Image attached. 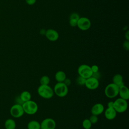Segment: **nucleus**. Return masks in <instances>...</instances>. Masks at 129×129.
<instances>
[{"label":"nucleus","mask_w":129,"mask_h":129,"mask_svg":"<svg viewBox=\"0 0 129 129\" xmlns=\"http://www.w3.org/2000/svg\"><path fill=\"white\" fill-rule=\"evenodd\" d=\"M45 36L47 39L50 41H55L59 37L58 32L52 29H48L45 31Z\"/></svg>","instance_id":"9b49d317"},{"label":"nucleus","mask_w":129,"mask_h":129,"mask_svg":"<svg viewBox=\"0 0 129 129\" xmlns=\"http://www.w3.org/2000/svg\"><path fill=\"white\" fill-rule=\"evenodd\" d=\"M53 92L57 96L64 97L69 92V88L63 82H57L54 86Z\"/></svg>","instance_id":"7ed1b4c3"},{"label":"nucleus","mask_w":129,"mask_h":129,"mask_svg":"<svg viewBox=\"0 0 129 129\" xmlns=\"http://www.w3.org/2000/svg\"><path fill=\"white\" fill-rule=\"evenodd\" d=\"M92 77L98 80L101 77V74L99 72V71L95 72V73H93L92 75Z\"/></svg>","instance_id":"bb28decb"},{"label":"nucleus","mask_w":129,"mask_h":129,"mask_svg":"<svg viewBox=\"0 0 129 129\" xmlns=\"http://www.w3.org/2000/svg\"><path fill=\"white\" fill-rule=\"evenodd\" d=\"M24 113L29 115H33L35 114L38 111V105L34 101L31 100L25 102L22 105Z\"/></svg>","instance_id":"f03ea898"},{"label":"nucleus","mask_w":129,"mask_h":129,"mask_svg":"<svg viewBox=\"0 0 129 129\" xmlns=\"http://www.w3.org/2000/svg\"><path fill=\"white\" fill-rule=\"evenodd\" d=\"M91 70L93 73H95V72L99 71V68H98V66H97L96 64H94V65L92 66L91 67Z\"/></svg>","instance_id":"cd10ccee"},{"label":"nucleus","mask_w":129,"mask_h":129,"mask_svg":"<svg viewBox=\"0 0 129 129\" xmlns=\"http://www.w3.org/2000/svg\"><path fill=\"white\" fill-rule=\"evenodd\" d=\"M91 21L86 17H81L77 22L78 27L81 30L86 31L88 30L91 27Z\"/></svg>","instance_id":"6e6552de"},{"label":"nucleus","mask_w":129,"mask_h":129,"mask_svg":"<svg viewBox=\"0 0 129 129\" xmlns=\"http://www.w3.org/2000/svg\"><path fill=\"white\" fill-rule=\"evenodd\" d=\"M40 129H41V128H40Z\"/></svg>","instance_id":"f704fd0d"},{"label":"nucleus","mask_w":129,"mask_h":129,"mask_svg":"<svg viewBox=\"0 0 129 129\" xmlns=\"http://www.w3.org/2000/svg\"><path fill=\"white\" fill-rule=\"evenodd\" d=\"M92 123L89 119H85L82 122V126L84 129H90L91 127Z\"/></svg>","instance_id":"412c9836"},{"label":"nucleus","mask_w":129,"mask_h":129,"mask_svg":"<svg viewBox=\"0 0 129 129\" xmlns=\"http://www.w3.org/2000/svg\"><path fill=\"white\" fill-rule=\"evenodd\" d=\"M63 83L66 85V86H67L68 87H69L70 85H71V80L70 79H69V78H66V79L64 80V81L63 82Z\"/></svg>","instance_id":"c85d7f7f"},{"label":"nucleus","mask_w":129,"mask_h":129,"mask_svg":"<svg viewBox=\"0 0 129 129\" xmlns=\"http://www.w3.org/2000/svg\"><path fill=\"white\" fill-rule=\"evenodd\" d=\"M10 114L15 118H19L22 116L24 113V111L22 105L19 104L13 105L10 108Z\"/></svg>","instance_id":"0eeeda50"},{"label":"nucleus","mask_w":129,"mask_h":129,"mask_svg":"<svg viewBox=\"0 0 129 129\" xmlns=\"http://www.w3.org/2000/svg\"><path fill=\"white\" fill-rule=\"evenodd\" d=\"M114 101H109L107 103V107L108 108H113Z\"/></svg>","instance_id":"2f4dec72"},{"label":"nucleus","mask_w":129,"mask_h":129,"mask_svg":"<svg viewBox=\"0 0 129 129\" xmlns=\"http://www.w3.org/2000/svg\"><path fill=\"white\" fill-rule=\"evenodd\" d=\"M5 127L6 129H15L16 127L15 121L11 118L7 119L5 122Z\"/></svg>","instance_id":"f3484780"},{"label":"nucleus","mask_w":129,"mask_h":129,"mask_svg":"<svg viewBox=\"0 0 129 129\" xmlns=\"http://www.w3.org/2000/svg\"><path fill=\"white\" fill-rule=\"evenodd\" d=\"M78 20L74 19H70L69 23L72 27H76L77 26Z\"/></svg>","instance_id":"b1692460"},{"label":"nucleus","mask_w":129,"mask_h":129,"mask_svg":"<svg viewBox=\"0 0 129 129\" xmlns=\"http://www.w3.org/2000/svg\"><path fill=\"white\" fill-rule=\"evenodd\" d=\"M123 47L125 50H128L129 49V42L128 40H125L123 43Z\"/></svg>","instance_id":"a878e982"},{"label":"nucleus","mask_w":129,"mask_h":129,"mask_svg":"<svg viewBox=\"0 0 129 129\" xmlns=\"http://www.w3.org/2000/svg\"><path fill=\"white\" fill-rule=\"evenodd\" d=\"M104 110V107L101 103H96L91 108V112L92 114L98 116L101 114Z\"/></svg>","instance_id":"ddd939ff"},{"label":"nucleus","mask_w":129,"mask_h":129,"mask_svg":"<svg viewBox=\"0 0 129 129\" xmlns=\"http://www.w3.org/2000/svg\"><path fill=\"white\" fill-rule=\"evenodd\" d=\"M16 102H17V104H21V105H22L23 103H24L21 99L20 96L16 98Z\"/></svg>","instance_id":"7c9ffc66"},{"label":"nucleus","mask_w":129,"mask_h":129,"mask_svg":"<svg viewBox=\"0 0 129 129\" xmlns=\"http://www.w3.org/2000/svg\"><path fill=\"white\" fill-rule=\"evenodd\" d=\"M19 96L23 102L29 101L31 99V95L30 93L27 91H23Z\"/></svg>","instance_id":"a211bd4d"},{"label":"nucleus","mask_w":129,"mask_h":129,"mask_svg":"<svg viewBox=\"0 0 129 129\" xmlns=\"http://www.w3.org/2000/svg\"><path fill=\"white\" fill-rule=\"evenodd\" d=\"M89 119V120L90 121V122H91L92 124H95L97 122L98 118L97 116L92 114V115L90 117Z\"/></svg>","instance_id":"5701e85b"},{"label":"nucleus","mask_w":129,"mask_h":129,"mask_svg":"<svg viewBox=\"0 0 129 129\" xmlns=\"http://www.w3.org/2000/svg\"><path fill=\"white\" fill-rule=\"evenodd\" d=\"M118 95L120 98L127 100L129 99V90L124 84L119 87Z\"/></svg>","instance_id":"f8f14e48"},{"label":"nucleus","mask_w":129,"mask_h":129,"mask_svg":"<svg viewBox=\"0 0 129 129\" xmlns=\"http://www.w3.org/2000/svg\"><path fill=\"white\" fill-rule=\"evenodd\" d=\"M86 79L79 76V77L76 79V83L80 86H83L85 85L86 82Z\"/></svg>","instance_id":"4be33fe9"},{"label":"nucleus","mask_w":129,"mask_h":129,"mask_svg":"<svg viewBox=\"0 0 129 129\" xmlns=\"http://www.w3.org/2000/svg\"><path fill=\"white\" fill-rule=\"evenodd\" d=\"M38 95L44 99H50L54 94L53 90L48 85H40L37 89Z\"/></svg>","instance_id":"f257e3e1"},{"label":"nucleus","mask_w":129,"mask_h":129,"mask_svg":"<svg viewBox=\"0 0 129 129\" xmlns=\"http://www.w3.org/2000/svg\"><path fill=\"white\" fill-rule=\"evenodd\" d=\"M113 108L118 113H123L127 108V100L121 98H118L114 101Z\"/></svg>","instance_id":"39448f33"},{"label":"nucleus","mask_w":129,"mask_h":129,"mask_svg":"<svg viewBox=\"0 0 129 129\" xmlns=\"http://www.w3.org/2000/svg\"><path fill=\"white\" fill-rule=\"evenodd\" d=\"M128 31H127L126 33L125 34V38L126 40H128Z\"/></svg>","instance_id":"473e14b6"},{"label":"nucleus","mask_w":129,"mask_h":129,"mask_svg":"<svg viewBox=\"0 0 129 129\" xmlns=\"http://www.w3.org/2000/svg\"><path fill=\"white\" fill-rule=\"evenodd\" d=\"M78 73L79 76L87 79L92 76L93 72L90 66L87 64H81L78 67Z\"/></svg>","instance_id":"423d86ee"},{"label":"nucleus","mask_w":129,"mask_h":129,"mask_svg":"<svg viewBox=\"0 0 129 129\" xmlns=\"http://www.w3.org/2000/svg\"><path fill=\"white\" fill-rule=\"evenodd\" d=\"M56 122L55 120L51 118H47L42 120L40 123L41 129H55Z\"/></svg>","instance_id":"1a4fd4ad"},{"label":"nucleus","mask_w":129,"mask_h":129,"mask_svg":"<svg viewBox=\"0 0 129 129\" xmlns=\"http://www.w3.org/2000/svg\"><path fill=\"white\" fill-rule=\"evenodd\" d=\"M119 87L112 83L107 85L104 90L105 95L109 98H113L118 95Z\"/></svg>","instance_id":"20e7f679"},{"label":"nucleus","mask_w":129,"mask_h":129,"mask_svg":"<svg viewBox=\"0 0 129 129\" xmlns=\"http://www.w3.org/2000/svg\"><path fill=\"white\" fill-rule=\"evenodd\" d=\"M112 81H113V83L117 85L118 87L124 84L123 82L122 76L119 74H115L113 77Z\"/></svg>","instance_id":"2eb2a0df"},{"label":"nucleus","mask_w":129,"mask_h":129,"mask_svg":"<svg viewBox=\"0 0 129 129\" xmlns=\"http://www.w3.org/2000/svg\"><path fill=\"white\" fill-rule=\"evenodd\" d=\"M55 79L57 82H63L66 79V74L62 71H57L55 74Z\"/></svg>","instance_id":"dca6fc26"},{"label":"nucleus","mask_w":129,"mask_h":129,"mask_svg":"<svg viewBox=\"0 0 129 129\" xmlns=\"http://www.w3.org/2000/svg\"><path fill=\"white\" fill-rule=\"evenodd\" d=\"M25 1H26V3L28 5H33L36 2V0H25Z\"/></svg>","instance_id":"c756f323"},{"label":"nucleus","mask_w":129,"mask_h":129,"mask_svg":"<svg viewBox=\"0 0 129 129\" xmlns=\"http://www.w3.org/2000/svg\"><path fill=\"white\" fill-rule=\"evenodd\" d=\"M28 129H40V123L36 120H31L27 124Z\"/></svg>","instance_id":"6ab92c4d"},{"label":"nucleus","mask_w":129,"mask_h":129,"mask_svg":"<svg viewBox=\"0 0 129 129\" xmlns=\"http://www.w3.org/2000/svg\"><path fill=\"white\" fill-rule=\"evenodd\" d=\"M50 82V79L47 76H43L40 79V84L42 85H48Z\"/></svg>","instance_id":"aec40b11"},{"label":"nucleus","mask_w":129,"mask_h":129,"mask_svg":"<svg viewBox=\"0 0 129 129\" xmlns=\"http://www.w3.org/2000/svg\"><path fill=\"white\" fill-rule=\"evenodd\" d=\"M90 129H93V128H90Z\"/></svg>","instance_id":"72a5a7b5"},{"label":"nucleus","mask_w":129,"mask_h":129,"mask_svg":"<svg viewBox=\"0 0 129 129\" xmlns=\"http://www.w3.org/2000/svg\"><path fill=\"white\" fill-rule=\"evenodd\" d=\"M85 85L86 87V88H88V89H96L99 85V80L91 76L90 78L86 79Z\"/></svg>","instance_id":"9d476101"},{"label":"nucleus","mask_w":129,"mask_h":129,"mask_svg":"<svg viewBox=\"0 0 129 129\" xmlns=\"http://www.w3.org/2000/svg\"><path fill=\"white\" fill-rule=\"evenodd\" d=\"M116 111L114 108H108L105 110L104 115L108 120H113L116 116Z\"/></svg>","instance_id":"4468645a"},{"label":"nucleus","mask_w":129,"mask_h":129,"mask_svg":"<svg viewBox=\"0 0 129 129\" xmlns=\"http://www.w3.org/2000/svg\"><path fill=\"white\" fill-rule=\"evenodd\" d=\"M80 18V17L79 15L77 13H72L70 16V19H76L77 20H78Z\"/></svg>","instance_id":"393cba45"}]
</instances>
